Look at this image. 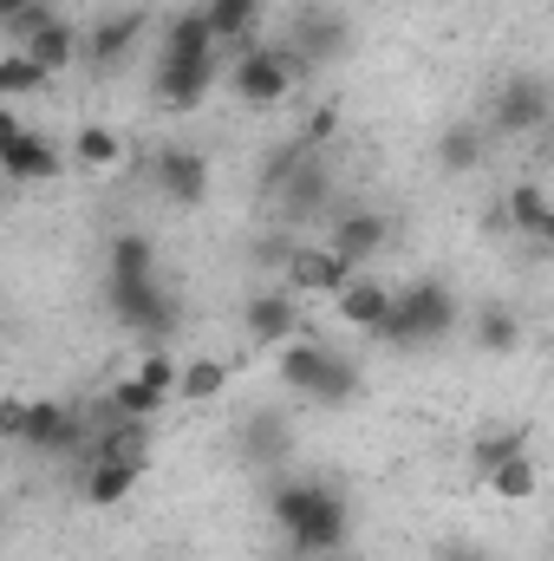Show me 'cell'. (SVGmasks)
Listing matches in <instances>:
<instances>
[{"instance_id":"obj_35","label":"cell","mask_w":554,"mask_h":561,"mask_svg":"<svg viewBox=\"0 0 554 561\" xmlns=\"http://www.w3.org/2000/svg\"><path fill=\"white\" fill-rule=\"evenodd\" d=\"M26 419H33V399H7V405H0V431H7L13 444L26 437Z\"/></svg>"},{"instance_id":"obj_18","label":"cell","mask_w":554,"mask_h":561,"mask_svg":"<svg viewBox=\"0 0 554 561\" xmlns=\"http://www.w3.org/2000/svg\"><path fill=\"white\" fill-rule=\"evenodd\" d=\"M20 46H26V53H33L53 79H59V72H72V59H85V33H79L72 20H59V13H46V20H39Z\"/></svg>"},{"instance_id":"obj_37","label":"cell","mask_w":554,"mask_h":561,"mask_svg":"<svg viewBox=\"0 0 554 561\" xmlns=\"http://www.w3.org/2000/svg\"><path fill=\"white\" fill-rule=\"evenodd\" d=\"M437 561H489V556H483L476 542H457V549H443V556H437Z\"/></svg>"},{"instance_id":"obj_20","label":"cell","mask_w":554,"mask_h":561,"mask_svg":"<svg viewBox=\"0 0 554 561\" xmlns=\"http://www.w3.org/2000/svg\"><path fill=\"white\" fill-rule=\"evenodd\" d=\"M138 477H143V457H92V470H85V503L112 510V503H125V496L138 490Z\"/></svg>"},{"instance_id":"obj_8","label":"cell","mask_w":554,"mask_h":561,"mask_svg":"<svg viewBox=\"0 0 554 561\" xmlns=\"http://www.w3.org/2000/svg\"><path fill=\"white\" fill-rule=\"evenodd\" d=\"M275 209H280V222H293V229H300V222H320V216L333 209V170H326L313 150L287 170V183L275 190Z\"/></svg>"},{"instance_id":"obj_11","label":"cell","mask_w":554,"mask_h":561,"mask_svg":"<svg viewBox=\"0 0 554 561\" xmlns=\"http://www.w3.org/2000/svg\"><path fill=\"white\" fill-rule=\"evenodd\" d=\"M216 79H222L216 53H209V59H157L150 92H157V105H163V112H196V105L209 99V85H216Z\"/></svg>"},{"instance_id":"obj_3","label":"cell","mask_w":554,"mask_h":561,"mask_svg":"<svg viewBox=\"0 0 554 561\" xmlns=\"http://www.w3.org/2000/svg\"><path fill=\"white\" fill-rule=\"evenodd\" d=\"M300 53L293 46H249L235 66H229V92L249 105V112H275L280 99L300 85Z\"/></svg>"},{"instance_id":"obj_17","label":"cell","mask_w":554,"mask_h":561,"mask_svg":"<svg viewBox=\"0 0 554 561\" xmlns=\"http://www.w3.org/2000/svg\"><path fill=\"white\" fill-rule=\"evenodd\" d=\"M326 242H333V249H339L353 268H366V262H372V255L392 242V222H385L379 209H346V216L326 229Z\"/></svg>"},{"instance_id":"obj_25","label":"cell","mask_w":554,"mask_h":561,"mask_svg":"<svg viewBox=\"0 0 554 561\" xmlns=\"http://www.w3.org/2000/svg\"><path fill=\"white\" fill-rule=\"evenodd\" d=\"M509 222L522 229V236H535V242H554V203L542 183H516L509 190Z\"/></svg>"},{"instance_id":"obj_14","label":"cell","mask_w":554,"mask_h":561,"mask_svg":"<svg viewBox=\"0 0 554 561\" xmlns=\"http://www.w3.org/2000/svg\"><path fill=\"white\" fill-rule=\"evenodd\" d=\"M346 542H353V510H346V496H339V490H333V496H326V503L293 529V536H287V549H293V556H320V561L346 556Z\"/></svg>"},{"instance_id":"obj_1","label":"cell","mask_w":554,"mask_h":561,"mask_svg":"<svg viewBox=\"0 0 554 561\" xmlns=\"http://www.w3.org/2000/svg\"><path fill=\"white\" fill-rule=\"evenodd\" d=\"M275 379L287 392L313 399V405H353V399H359V366H353L346 353H333L326 340H313V333H300L293 346H280Z\"/></svg>"},{"instance_id":"obj_2","label":"cell","mask_w":554,"mask_h":561,"mask_svg":"<svg viewBox=\"0 0 554 561\" xmlns=\"http://www.w3.org/2000/svg\"><path fill=\"white\" fill-rule=\"evenodd\" d=\"M457 320H463V307H457L450 280H412L399 294V307H392V320H385L379 340L385 346H443L457 333Z\"/></svg>"},{"instance_id":"obj_31","label":"cell","mask_w":554,"mask_h":561,"mask_svg":"<svg viewBox=\"0 0 554 561\" xmlns=\"http://www.w3.org/2000/svg\"><path fill=\"white\" fill-rule=\"evenodd\" d=\"M46 79H53V72H46L26 46H7V53H0V92H7V99H26V92H39Z\"/></svg>"},{"instance_id":"obj_13","label":"cell","mask_w":554,"mask_h":561,"mask_svg":"<svg viewBox=\"0 0 554 561\" xmlns=\"http://www.w3.org/2000/svg\"><path fill=\"white\" fill-rule=\"evenodd\" d=\"M143 26H150V13H143V7H118V13H105V20H92V33H85V59H92L99 72H112V66H125V59L138 53Z\"/></svg>"},{"instance_id":"obj_6","label":"cell","mask_w":554,"mask_h":561,"mask_svg":"<svg viewBox=\"0 0 554 561\" xmlns=\"http://www.w3.org/2000/svg\"><path fill=\"white\" fill-rule=\"evenodd\" d=\"M0 170H7L20 190H33V183H53V176L66 170V150L46 138V131L20 125V118H0Z\"/></svg>"},{"instance_id":"obj_32","label":"cell","mask_w":554,"mask_h":561,"mask_svg":"<svg viewBox=\"0 0 554 561\" xmlns=\"http://www.w3.org/2000/svg\"><path fill=\"white\" fill-rule=\"evenodd\" d=\"M222 386H229V366H222V359H189L183 379H176V399H183V405H209Z\"/></svg>"},{"instance_id":"obj_10","label":"cell","mask_w":554,"mask_h":561,"mask_svg":"<svg viewBox=\"0 0 554 561\" xmlns=\"http://www.w3.org/2000/svg\"><path fill=\"white\" fill-rule=\"evenodd\" d=\"M293 53H300V66H307V72L339 66V59L353 53V26H346V13H333V7L300 13V20H293Z\"/></svg>"},{"instance_id":"obj_33","label":"cell","mask_w":554,"mask_h":561,"mask_svg":"<svg viewBox=\"0 0 554 561\" xmlns=\"http://www.w3.org/2000/svg\"><path fill=\"white\" fill-rule=\"evenodd\" d=\"M535 483H542V470H535V457L522 450L516 463H503V470L489 477V496H503V503H529V496H535Z\"/></svg>"},{"instance_id":"obj_24","label":"cell","mask_w":554,"mask_h":561,"mask_svg":"<svg viewBox=\"0 0 554 561\" xmlns=\"http://www.w3.org/2000/svg\"><path fill=\"white\" fill-rule=\"evenodd\" d=\"M522 450H529V437H522L516 424H496V431H483V437L470 444V470H476V477L489 483V477H496L503 463H516Z\"/></svg>"},{"instance_id":"obj_15","label":"cell","mask_w":554,"mask_h":561,"mask_svg":"<svg viewBox=\"0 0 554 561\" xmlns=\"http://www.w3.org/2000/svg\"><path fill=\"white\" fill-rule=\"evenodd\" d=\"M85 444V424L72 405H53V399H33V419H26V437H20V450H33V457H72Z\"/></svg>"},{"instance_id":"obj_28","label":"cell","mask_w":554,"mask_h":561,"mask_svg":"<svg viewBox=\"0 0 554 561\" xmlns=\"http://www.w3.org/2000/svg\"><path fill=\"white\" fill-rule=\"evenodd\" d=\"M242 457H249V463H275V457H287V419H280V412L242 419Z\"/></svg>"},{"instance_id":"obj_16","label":"cell","mask_w":554,"mask_h":561,"mask_svg":"<svg viewBox=\"0 0 554 561\" xmlns=\"http://www.w3.org/2000/svg\"><path fill=\"white\" fill-rule=\"evenodd\" d=\"M339 320L346 327H359V333H385V320H392V307H399V294H392V280L379 275H353L339 287Z\"/></svg>"},{"instance_id":"obj_34","label":"cell","mask_w":554,"mask_h":561,"mask_svg":"<svg viewBox=\"0 0 554 561\" xmlns=\"http://www.w3.org/2000/svg\"><path fill=\"white\" fill-rule=\"evenodd\" d=\"M333 131H339V112H333V105H320V112L307 118V131H300V144H307V150H320V144L333 138Z\"/></svg>"},{"instance_id":"obj_22","label":"cell","mask_w":554,"mask_h":561,"mask_svg":"<svg viewBox=\"0 0 554 561\" xmlns=\"http://www.w3.org/2000/svg\"><path fill=\"white\" fill-rule=\"evenodd\" d=\"M483 150H489V138H483V125H470V118H450V125L437 131V163H443L450 176H470V170L483 163Z\"/></svg>"},{"instance_id":"obj_7","label":"cell","mask_w":554,"mask_h":561,"mask_svg":"<svg viewBox=\"0 0 554 561\" xmlns=\"http://www.w3.org/2000/svg\"><path fill=\"white\" fill-rule=\"evenodd\" d=\"M242 333L262 346V353H280L300 340V294L280 280V287H255L249 307H242Z\"/></svg>"},{"instance_id":"obj_5","label":"cell","mask_w":554,"mask_h":561,"mask_svg":"<svg viewBox=\"0 0 554 561\" xmlns=\"http://www.w3.org/2000/svg\"><path fill=\"white\" fill-rule=\"evenodd\" d=\"M554 125V85L542 72H509L496 105H489V131L496 138H542Z\"/></svg>"},{"instance_id":"obj_12","label":"cell","mask_w":554,"mask_h":561,"mask_svg":"<svg viewBox=\"0 0 554 561\" xmlns=\"http://www.w3.org/2000/svg\"><path fill=\"white\" fill-rule=\"evenodd\" d=\"M353 275H366V268H353L333 242H300L280 280H287L293 294H333V300H339V287H346Z\"/></svg>"},{"instance_id":"obj_30","label":"cell","mask_w":554,"mask_h":561,"mask_svg":"<svg viewBox=\"0 0 554 561\" xmlns=\"http://www.w3.org/2000/svg\"><path fill=\"white\" fill-rule=\"evenodd\" d=\"M105 275H157V242L138 236V229L112 236V249H105Z\"/></svg>"},{"instance_id":"obj_9","label":"cell","mask_w":554,"mask_h":561,"mask_svg":"<svg viewBox=\"0 0 554 561\" xmlns=\"http://www.w3.org/2000/svg\"><path fill=\"white\" fill-rule=\"evenodd\" d=\"M150 176H157V196H170L176 209L209 203V157L189 150V144H163V150L150 157Z\"/></svg>"},{"instance_id":"obj_19","label":"cell","mask_w":554,"mask_h":561,"mask_svg":"<svg viewBox=\"0 0 554 561\" xmlns=\"http://www.w3.org/2000/svg\"><path fill=\"white\" fill-rule=\"evenodd\" d=\"M216 46L222 39H216V26H209L203 7H183V13L163 20V59H209Z\"/></svg>"},{"instance_id":"obj_29","label":"cell","mask_w":554,"mask_h":561,"mask_svg":"<svg viewBox=\"0 0 554 561\" xmlns=\"http://www.w3.org/2000/svg\"><path fill=\"white\" fill-rule=\"evenodd\" d=\"M118 157H125V144H118V131H112V125H79V138H72V163H79V170L105 176Z\"/></svg>"},{"instance_id":"obj_36","label":"cell","mask_w":554,"mask_h":561,"mask_svg":"<svg viewBox=\"0 0 554 561\" xmlns=\"http://www.w3.org/2000/svg\"><path fill=\"white\" fill-rule=\"evenodd\" d=\"M39 0H0V26H13V20H26Z\"/></svg>"},{"instance_id":"obj_39","label":"cell","mask_w":554,"mask_h":561,"mask_svg":"<svg viewBox=\"0 0 554 561\" xmlns=\"http://www.w3.org/2000/svg\"><path fill=\"white\" fill-rule=\"evenodd\" d=\"M326 561H353V556H326Z\"/></svg>"},{"instance_id":"obj_4","label":"cell","mask_w":554,"mask_h":561,"mask_svg":"<svg viewBox=\"0 0 554 561\" xmlns=\"http://www.w3.org/2000/svg\"><path fill=\"white\" fill-rule=\"evenodd\" d=\"M105 300H112L118 327H131V333L157 340V346L176 333V300H170V287L157 275H105Z\"/></svg>"},{"instance_id":"obj_23","label":"cell","mask_w":554,"mask_h":561,"mask_svg":"<svg viewBox=\"0 0 554 561\" xmlns=\"http://www.w3.org/2000/svg\"><path fill=\"white\" fill-rule=\"evenodd\" d=\"M333 490L326 483H313V477H293V483H275V496H268V510H275V523H280V536H293L320 503H326Z\"/></svg>"},{"instance_id":"obj_27","label":"cell","mask_w":554,"mask_h":561,"mask_svg":"<svg viewBox=\"0 0 554 561\" xmlns=\"http://www.w3.org/2000/svg\"><path fill=\"white\" fill-rule=\"evenodd\" d=\"M203 13H209V26H216V39L222 46H249V33H255V20H262V0H196Z\"/></svg>"},{"instance_id":"obj_38","label":"cell","mask_w":554,"mask_h":561,"mask_svg":"<svg viewBox=\"0 0 554 561\" xmlns=\"http://www.w3.org/2000/svg\"><path fill=\"white\" fill-rule=\"evenodd\" d=\"M280 561H320V556H293V549H287V556H280Z\"/></svg>"},{"instance_id":"obj_21","label":"cell","mask_w":554,"mask_h":561,"mask_svg":"<svg viewBox=\"0 0 554 561\" xmlns=\"http://www.w3.org/2000/svg\"><path fill=\"white\" fill-rule=\"evenodd\" d=\"M470 340H476L483 353H516V346H522V313H516L509 300H489V307L470 313Z\"/></svg>"},{"instance_id":"obj_26","label":"cell","mask_w":554,"mask_h":561,"mask_svg":"<svg viewBox=\"0 0 554 561\" xmlns=\"http://www.w3.org/2000/svg\"><path fill=\"white\" fill-rule=\"evenodd\" d=\"M170 399H176V392H163V386H150L143 373H125V379L112 386V412H118V419H131V424L157 419V412H163Z\"/></svg>"}]
</instances>
